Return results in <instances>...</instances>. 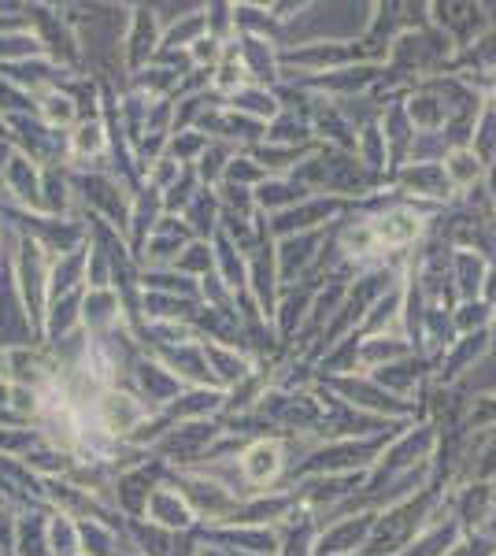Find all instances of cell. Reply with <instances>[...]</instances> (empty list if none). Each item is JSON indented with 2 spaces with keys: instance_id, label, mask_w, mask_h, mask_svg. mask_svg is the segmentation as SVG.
<instances>
[{
  "instance_id": "cell-1",
  "label": "cell",
  "mask_w": 496,
  "mask_h": 556,
  "mask_svg": "<svg viewBox=\"0 0 496 556\" xmlns=\"http://www.w3.org/2000/svg\"><path fill=\"white\" fill-rule=\"evenodd\" d=\"M245 471L252 482H270L282 471V450L275 442H259L245 453Z\"/></svg>"
}]
</instances>
